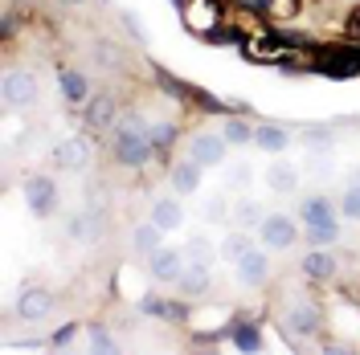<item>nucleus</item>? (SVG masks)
Instances as JSON below:
<instances>
[{
    "mask_svg": "<svg viewBox=\"0 0 360 355\" xmlns=\"http://www.w3.org/2000/svg\"><path fill=\"white\" fill-rule=\"evenodd\" d=\"M111 156H115V163H123V168H143L148 159L156 156L152 135H148V123H143L139 114L123 119V123H115V131H111Z\"/></svg>",
    "mask_w": 360,
    "mask_h": 355,
    "instance_id": "f257e3e1",
    "label": "nucleus"
},
{
    "mask_svg": "<svg viewBox=\"0 0 360 355\" xmlns=\"http://www.w3.org/2000/svg\"><path fill=\"white\" fill-rule=\"evenodd\" d=\"M311 53V69L323 78H352L360 74V45L344 41V45H315Z\"/></svg>",
    "mask_w": 360,
    "mask_h": 355,
    "instance_id": "f03ea898",
    "label": "nucleus"
},
{
    "mask_svg": "<svg viewBox=\"0 0 360 355\" xmlns=\"http://www.w3.org/2000/svg\"><path fill=\"white\" fill-rule=\"evenodd\" d=\"M258 241L266 249H274V253H283V249H291L299 241V221L291 213H266L262 225H258Z\"/></svg>",
    "mask_w": 360,
    "mask_h": 355,
    "instance_id": "7ed1b4c3",
    "label": "nucleus"
},
{
    "mask_svg": "<svg viewBox=\"0 0 360 355\" xmlns=\"http://www.w3.org/2000/svg\"><path fill=\"white\" fill-rule=\"evenodd\" d=\"M0 94H4V107H8V111H29V107L37 102L41 86H37V78H33L29 69H8Z\"/></svg>",
    "mask_w": 360,
    "mask_h": 355,
    "instance_id": "20e7f679",
    "label": "nucleus"
},
{
    "mask_svg": "<svg viewBox=\"0 0 360 355\" xmlns=\"http://www.w3.org/2000/svg\"><path fill=\"white\" fill-rule=\"evenodd\" d=\"M184 25L201 37H213L225 25V4L221 0H188L184 4Z\"/></svg>",
    "mask_w": 360,
    "mask_h": 355,
    "instance_id": "39448f33",
    "label": "nucleus"
},
{
    "mask_svg": "<svg viewBox=\"0 0 360 355\" xmlns=\"http://www.w3.org/2000/svg\"><path fill=\"white\" fill-rule=\"evenodd\" d=\"M184 156H193L205 172H209V168H221V163H225L229 143H225L221 131H197L193 139H188V152H184Z\"/></svg>",
    "mask_w": 360,
    "mask_h": 355,
    "instance_id": "423d86ee",
    "label": "nucleus"
},
{
    "mask_svg": "<svg viewBox=\"0 0 360 355\" xmlns=\"http://www.w3.org/2000/svg\"><path fill=\"white\" fill-rule=\"evenodd\" d=\"M188 266V257H184V249H172V245H160L156 253L148 257V274L156 278L160 286H176L180 274Z\"/></svg>",
    "mask_w": 360,
    "mask_h": 355,
    "instance_id": "0eeeda50",
    "label": "nucleus"
},
{
    "mask_svg": "<svg viewBox=\"0 0 360 355\" xmlns=\"http://www.w3.org/2000/svg\"><path fill=\"white\" fill-rule=\"evenodd\" d=\"M340 204L332 196H323V192H311V196H303L299 204V225L303 229H323V225H340Z\"/></svg>",
    "mask_w": 360,
    "mask_h": 355,
    "instance_id": "6e6552de",
    "label": "nucleus"
},
{
    "mask_svg": "<svg viewBox=\"0 0 360 355\" xmlns=\"http://www.w3.org/2000/svg\"><path fill=\"white\" fill-rule=\"evenodd\" d=\"M94 156V143H90V135H74V139H62L58 147H53V163L62 168V172H82Z\"/></svg>",
    "mask_w": 360,
    "mask_h": 355,
    "instance_id": "1a4fd4ad",
    "label": "nucleus"
},
{
    "mask_svg": "<svg viewBox=\"0 0 360 355\" xmlns=\"http://www.w3.org/2000/svg\"><path fill=\"white\" fill-rule=\"evenodd\" d=\"M25 204L33 217H49L58 208V184L49 176H29L25 180Z\"/></svg>",
    "mask_w": 360,
    "mask_h": 355,
    "instance_id": "9d476101",
    "label": "nucleus"
},
{
    "mask_svg": "<svg viewBox=\"0 0 360 355\" xmlns=\"http://www.w3.org/2000/svg\"><path fill=\"white\" fill-rule=\"evenodd\" d=\"M13 311H17L21 323H41L45 314L53 311V294H49V290H37V286H25Z\"/></svg>",
    "mask_w": 360,
    "mask_h": 355,
    "instance_id": "9b49d317",
    "label": "nucleus"
},
{
    "mask_svg": "<svg viewBox=\"0 0 360 355\" xmlns=\"http://www.w3.org/2000/svg\"><path fill=\"white\" fill-rule=\"evenodd\" d=\"M82 123H86L90 135H103L115 127V98L111 94H90L86 111H82Z\"/></svg>",
    "mask_w": 360,
    "mask_h": 355,
    "instance_id": "f8f14e48",
    "label": "nucleus"
},
{
    "mask_svg": "<svg viewBox=\"0 0 360 355\" xmlns=\"http://www.w3.org/2000/svg\"><path fill=\"white\" fill-rule=\"evenodd\" d=\"M176 290L184 294V298H201V294H209V290H213V262H188L184 274H180Z\"/></svg>",
    "mask_w": 360,
    "mask_h": 355,
    "instance_id": "ddd939ff",
    "label": "nucleus"
},
{
    "mask_svg": "<svg viewBox=\"0 0 360 355\" xmlns=\"http://www.w3.org/2000/svg\"><path fill=\"white\" fill-rule=\"evenodd\" d=\"M201 176H205V168L193 156L176 159V163H172V172H168V180H172V192H176V196H193V192L201 188Z\"/></svg>",
    "mask_w": 360,
    "mask_h": 355,
    "instance_id": "4468645a",
    "label": "nucleus"
},
{
    "mask_svg": "<svg viewBox=\"0 0 360 355\" xmlns=\"http://www.w3.org/2000/svg\"><path fill=\"white\" fill-rule=\"evenodd\" d=\"M319 327H323V311L319 307H311V302H299V307H291L287 311V335H319Z\"/></svg>",
    "mask_w": 360,
    "mask_h": 355,
    "instance_id": "2eb2a0df",
    "label": "nucleus"
},
{
    "mask_svg": "<svg viewBox=\"0 0 360 355\" xmlns=\"http://www.w3.org/2000/svg\"><path fill=\"white\" fill-rule=\"evenodd\" d=\"M254 147L266 152V156H283V152L291 147V131L278 127V123H258V127H254Z\"/></svg>",
    "mask_w": 360,
    "mask_h": 355,
    "instance_id": "dca6fc26",
    "label": "nucleus"
},
{
    "mask_svg": "<svg viewBox=\"0 0 360 355\" xmlns=\"http://www.w3.org/2000/svg\"><path fill=\"white\" fill-rule=\"evenodd\" d=\"M266 278H270V257L254 245L246 257L238 262V282H242V286H262Z\"/></svg>",
    "mask_w": 360,
    "mask_h": 355,
    "instance_id": "f3484780",
    "label": "nucleus"
},
{
    "mask_svg": "<svg viewBox=\"0 0 360 355\" xmlns=\"http://www.w3.org/2000/svg\"><path fill=\"white\" fill-rule=\"evenodd\" d=\"M303 278L315 282V286L332 282V278H336V257H332L328 249H311V253H303Z\"/></svg>",
    "mask_w": 360,
    "mask_h": 355,
    "instance_id": "a211bd4d",
    "label": "nucleus"
},
{
    "mask_svg": "<svg viewBox=\"0 0 360 355\" xmlns=\"http://www.w3.org/2000/svg\"><path fill=\"white\" fill-rule=\"evenodd\" d=\"M266 184H270V192H274V196H295L303 180H299V168H295V163H287V159H278V163H270Z\"/></svg>",
    "mask_w": 360,
    "mask_h": 355,
    "instance_id": "6ab92c4d",
    "label": "nucleus"
},
{
    "mask_svg": "<svg viewBox=\"0 0 360 355\" xmlns=\"http://www.w3.org/2000/svg\"><path fill=\"white\" fill-rule=\"evenodd\" d=\"M58 90H62V98L74 102V107H86L90 102V82L82 69H62L58 74Z\"/></svg>",
    "mask_w": 360,
    "mask_h": 355,
    "instance_id": "aec40b11",
    "label": "nucleus"
},
{
    "mask_svg": "<svg viewBox=\"0 0 360 355\" xmlns=\"http://www.w3.org/2000/svg\"><path fill=\"white\" fill-rule=\"evenodd\" d=\"M250 249H254V241H250V229H233V233H225V237H221V245H217V257H221V262H229V266H238Z\"/></svg>",
    "mask_w": 360,
    "mask_h": 355,
    "instance_id": "412c9836",
    "label": "nucleus"
},
{
    "mask_svg": "<svg viewBox=\"0 0 360 355\" xmlns=\"http://www.w3.org/2000/svg\"><path fill=\"white\" fill-rule=\"evenodd\" d=\"M160 245H164V229H160L156 221H148V225H139L131 233V249L139 253V257H152Z\"/></svg>",
    "mask_w": 360,
    "mask_h": 355,
    "instance_id": "4be33fe9",
    "label": "nucleus"
},
{
    "mask_svg": "<svg viewBox=\"0 0 360 355\" xmlns=\"http://www.w3.org/2000/svg\"><path fill=\"white\" fill-rule=\"evenodd\" d=\"M148 221H156L164 233H172V229L184 225V213H180V204L172 196H160L156 204H152V217H148Z\"/></svg>",
    "mask_w": 360,
    "mask_h": 355,
    "instance_id": "5701e85b",
    "label": "nucleus"
},
{
    "mask_svg": "<svg viewBox=\"0 0 360 355\" xmlns=\"http://www.w3.org/2000/svg\"><path fill=\"white\" fill-rule=\"evenodd\" d=\"M229 339H233L238 351H246V355L262 351V327H258V323H233V327H229Z\"/></svg>",
    "mask_w": 360,
    "mask_h": 355,
    "instance_id": "b1692460",
    "label": "nucleus"
},
{
    "mask_svg": "<svg viewBox=\"0 0 360 355\" xmlns=\"http://www.w3.org/2000/svg\"><path fill=\"white\" fill-rule=\"evenodd\" d=\"M262 217H266V208H262L254 196H242L238 200V208H233V225H238V229H258Z\"/></svg>",
    "mask_w": 360,
    "mask_h": 355,
    "instance_id": "393cba45",
    "label": "nucleus"
},
{
    "mask_svg": "<svg viewBox=\"0 0 360 355\" xmlns=\"http://www.w3.org/2000/svg\"><path fill=\"white\" fill-rule=\"evenodd\" d=\"M258 8L266 13V21L283 25V21H295V17H299L303 0H258Z\"/></svg>",
    "mask_w": 360,
    "mask_h": 355,
    "instance_id": "a878e982",
    "label": "nucleus"
},
{
    "mask_svg": "<svg viewBox=\"0 0 360 355\" xmlns=\"http://www.w3.org/2000/svg\"><path fill=\"white\" fill-rule=\"evenodd\" d=\"M221 135H225V143H229V147H246V143H254V127L242 123V119H225Z\"/></svg>",
    "mask_w": 360,
    "mask_h": 355,
    "instance_id": "bb28decb",
    "label": "nucleus"
},
{
    "mask_svg": "<svg viewBox=\"0 0 360 355\" xmlns=\"http://www.w3.org/2000/svg\"><path fill=\"white\" fill-rule=\"evenodd\" d=\"M148 135H152L156 156H168V147L176 143V127H172V123H156V127H148Z\"/></svg>",
    "mask_w": 360,
    "mask_h": 355,
    "instance_id": "cd10ccee",
    "label": "nucleus"
},
{
    "mask_svg": "<svg viewBox=\"0 0 360 355\" xmlns=\"http://www.w3.org/2000/svg\"><path fill=\"white\" fill-rule=\"evenodd\" d=\"M184 257H188V262H213L209 237H205V233H193V237L184 241Z\"/></svg>",
    "mask_w": 360,
    "mask_h": 355,
    "instance_id": "c85d7f7f",
    "label": "nucleus"
},
{
    "mask_svg": "<svg viewBox=\"0 0 360 355\" xmlns=\"http://www.w3.org/2000/svg\"><path fill=\"white\" fill-rule=\"evenodd\" d=\"M336 204H340V217L360 221V184H348V188H344V196H340Z\"/></svg>",
    "mask_w": 360,
    "mask_h": 355,
    "instance_id": "c756f323",
    "label": "nucleus"
},
{
    "mask_svg": "<svg viewBox=\"0 0 360 355\" xmlns=\"http://www.w3.org/2000/svg\"><path fill=\"white\" fill-rule=\"evenodd\" d=\"M340 241V225H323V229H307V245L311 249H328Z\"/></svg>",
    "mask_w": 360,
    "mask_h": 355,
    "instance_id": "7c9ffc66",
    "label": "nucleus"
},
{
    "mask_svg": "<svg viewBox=\"0 0 360 355\" xmlns=\"http://www.w3.org/2000/svg\"><path fill=\"white\" fill-rule=\"evenodd\" d=\"M303 135H307L311 152H328V147H332V131H328V127H315V123H311V127H307Z\"/></svg>",
    "mask_w": 360,
    "mask_h": 355,
    "instance_id": "2f4dec72",
    "label": "nucleus"
},
{
    "mask_svg": "<svg viewBox=\"0 0 360 355\" xmlns=\"http://www.w3.org/2000/svg\"><path fill=\"white\" fill-rule=\"evenodd\" d=\"M139 311H143V314H152V319H168L172 302H164V298H156V294H148V298L139 302Z\"/></svg>",
    "mask_w": 360,
    "mask_h": 355,
    "instance_id": "473e14b6",
    "label": "nucleus"
},
{
    "mask_svg": "<svg viewBox=\"0 0 360 355\" xmlns=\"http://www.w3.org/2000/svg\"><path fill=\"white\" fill-rule=\"evenodd\" d=\"M205 217H209V221H225V217H233V213H229V200L213 196L209 204H205Z\"/></svg>",
    "mask_w": 360,
    "mask_h": 355,
    "instance_id": "72a5a7b5",
    "label": "nucleus"
},
{
    "mask_svg": "<svg viewBox=\"0 0 360 355\" xmlns=\"http://www.w3.org/2000/svg\"><path fill=\"white\" fill-rule=\"evenodd\" d=\"M74 335H78V327H74V323H66L62 331H53V339H49V347H53V351H66L70 343H74Z\"/></svg>",
    "mask_w": 360,
    "mask_h": 355,
    "instance_id": "f704fd0d",
    "label": "nucleus"
},
{
    "mask_svg": "<svg viewBox=\"0 0 360 355\" xmlns=\"http://www.w3.org/2000/svg\"><path fill=\"white\" fill-rule=\"evenodd\" d=\"M90 347H94V351H115L111 335L103 331V327H90Z\"/></svg>",
    "mask_w": 360,
    "mask_h": 355,
    "instance_id": "c9c22d12",
    "label": "nucleus"
},
{
    "mask_svg": "<svg viewBox=\"0 0 360 355\" xmlns=\"http://www.w3.org/2000/svg\"><path fill=\"white\" fill-rule=\"evenodd\" d=\"M344 33H348L352 41H360V8H352V13H348V21H344Z\"/></svg>",
    "mask_w": 360,
    "mask_h": 355,
    "instance_id": "e433bc0d",
    "label": "nucleus"
},
{
    "mask_svg": "<svg viewBox=\"0 0 360 355\" xmlns=\"http://www.w3.org/2000/svg\"><path fill=\"white\" fill-rule=\"evenodd\" d=\"M250 176H254V168H250V163H238V168H233V188H246Z\"/></svg>",
    "mask_w": 360,
    "mask_h": 355,
    "instance_id": "4c0bfd02",
    "label": "nucleus"
},
{
    "mask_svg": "<svg viewBox=\"0 0 360 355\" xmlns=\"http://www.w3.org/2000/svg\"><path fill=\"white\" fill-rule=\"evenodd\" d=\"M123 25H127V33H131L135 41H143V29H139V21H135V13H123Z\"/></svg>",
    "mask_w": 360,
    "mask_h": 355,
    "instance_id": "58836bf2",
    "label": "nucleus"
},
{
    "mask_svg": "<svg viewBox=\"0 0 360 355\" xmlns=\"http://www.w3.org/2000/svg\"><path fill=\"white\" fill-rule=\"evenodd\" d=\"M348 184H360V168H352V172H348Z\"/></svg>",
    "mask_w": 360,
    "mask_h": 355,
    "instance_id": "ea45409f",
    "label": "nucleus"
},
{
    "mask_svg": "<svg viewBox=\"0 0 360 355\" xmlns=\"http://www.w3.org/2000/svg\"><path fill=\"white\" fill-rule=\"evenodd\" d=\"M62 4H82V0H62Z\"/></svg>",
    "mask_w": 360,
    "mask_h": 355,
    "instance_id": "a19ab883",
    "label": "nucleus"
}]
</instances>
